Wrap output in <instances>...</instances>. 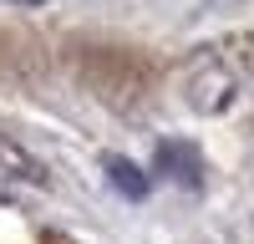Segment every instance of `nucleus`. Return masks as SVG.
I'll list each match as a JSON object with an SVG mask.
<instances>
[{"instance_id":"obj_1","label":"nucleus","mask_w":254,"mask_h":244,"mask_svg":"<svg viewBox=\"0 0 254 244\" xmlns=\"http://www.w3.org/2000/svg\"><path fill=\"white\" fill-rule=\"evenodd\" d=\"M107 178L117 183L127 198H142V193H147V178H142V173H137L127 158H107Z\"/></svg>"},{"instance_id":"obj_2","label":"nucleus","mask_w":254,"mask_h":244,"mask_svg":"<svg viewBox=\"0 0 254 244\" xmlns=\"http://www.w3.org/2000/svg\"><path fill=\"white\" fill-rule=\"evenodd\" d=\"M0 163H5V168H15L20 178H31V183H46L41 163H36V158H26V153H20L15 142H5V137H0Z\"/></svg>"},{"instance_id":"obj_3","label":"nucleus","mask_w":254,"mask_h":244,"mask_svg":"<svg viewBox=\"0 0 254 244\" xmlns=\"http://www.w3.org/2000/svg\"><path fill=\"white\" fill-rule=\"evenodd\" d=\"M26 5H41V0H26Z\"/></svg>"}]
</instances>
